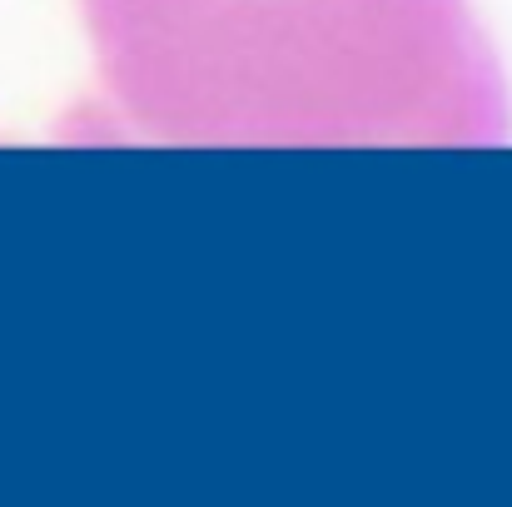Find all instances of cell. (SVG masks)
Instances as JSON below:
<instances>
[{
    "mask_svg": "<svg viewBox=\"0 0 512 507\" xmlns=\"http://www.w3.org/2000/svg\"><path fill=\"white\" fill-rule=\"evenodd\" d=\"M110 135L493 145L508 85L468 0H80Z\"/></svg>",
    "mask_w": 512,
    "mask_h": 507,
    "instance_id": "6da1fadb",
    "label": "cell"
}]
</instances>
